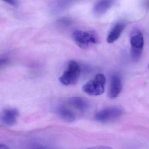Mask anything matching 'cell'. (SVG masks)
<instances>
[{"label":"cell","mask_w":149,"mask_h":149,"mask_svg":"<svg viewBox=\"0 0 149 149\" xmlns=\"http://www.w3.org/2000/svg\"><path fill=\"white\" fill-rule=\"evenodd\" d=\"M131 56L134 61L138 62L141 58L144 47L143 33L139 29H132L130 36Z\"/></svg>","instance_id":"1"},{"label":"cell","mask_w":149,"mask_h":149,"mask_svg":"<svg viewBox=\"0 0 149 149\" xmlns=\"http://www.w3.org/2000/svg\"><path fill=\"white\" fill-rule=\"evenodd\" d=\"M72 38L77 46L82 49L87 48L98 42L97 34L92 31L76 30L72 33Z\"/></svg>","instance_id":"2"},{"label":"cell","mask_w":149,"mask_h":149,"mask_svg":"<svg viewBox=\"0 0 149 149\" xmlns=\"http://www.w3.org/2000/svg\"><path fill=\"white\" fill-rule=\"evenodd\" d=\"M105 83L106 79L104 75L98 74L83 86L82 90L89 95H101L104 92Z\"/></svg>","instance_id":"3"},{"label":"cell","mask_w":149,"mask_h":149,"mask_svg":"<svg viewBox=\"0 0 149 149\" xmlns=\"http://www.w3.org/2000/svg\"><path fill=\"white\" fill-rule=\"evenodd\" d=\"M81 68L79 64L74 61H70L68 68L59 78L60 82L65 86L76 84L80 78Z\"/></svg>","instance_id":"4"},{"label":"cell","mask_w":149,"mask_h":149,"mask_svg":"<svg viewBox=\"0 0 149 149\" xmlns=\"http://www.w3.org/2000/svg\"><path fill=\"white\" fill-rule=\"evenodd\" d=\"M123 111L117 107H109L99 111L95 115V118L101 123H108L117 120L122 117Z\"/></svg>","instance_id":"5"},{"label":"cell","mask_w":149,"mask_h":149,"mask_svg":"<svg viewBox=\"0 0 149 149\" xmlns=\"http://www.w3.org/2000/svg\"><path fill=\"white\" fill-rule=\"evenodd\" d=\"M122 88L123 85L120 77L117 75L112 76L108 91V96L111 98L117 97L121 93Z\"/></svg>","instance_id":"6"},{"label":"cell","mask_w":149,"mask_h":149,"mask_svg":"<svg viewBox=\"0 0 149 149\" xmlns=\"http://www.w3.org/2000/svg\"><path fill=\"white\" fill-rule=\"evenodd\" d=\"M19 116V111L15 108H8L4 110L1 120L4 124L12 126L16 123Z\"/></svg>","instance_id":"7"},{"label":"cell","mask_w":149,"mask_h":149,"mask_svg":"<svg viewBox=\"0 0 149 149\" xmlns=\"http://www.w3.org/2000/svg\"><path fill=\"white\" fill-rule=\"evenodd\" d=\"M69 103L71 106L81 112L87 111L90 108L89 102L85 98L79 97H74L70 98Z\"/></svg>","instance_id":"8"},{"label":"cell","mask_w":149,"mask_h":149,"mask_svg":"<svg viewBox=\"0 0 149 149\" xmlns=\"http://www.w3.org/2000/svg\"><path fill=\"white\" fill-rule=\"evenodd\" d=\"M125 24L120 22L117 23L111 29L107 36V42L112 43L117 40L120 37L125 28Z\"/></svg>","instance_id":"9"},{"label":"cell","mask_w":149,"mask_h":149,"mask_svg":"<svg viewBox=\"0 0 149 149\" xmlns=\"http://www.w3.org/2000/svg\"><path fill=\"white\" fill-rule=\"evenodd\" d=\"M114 3L113 1H100L93 7V12L95 15L100 16L106 13Z\"/></svg>","instance_id":"10"},{"label":"cell","mask_w":149,"mask_h":149,"mask_svg":"<svg viewBox=\"0 0 149 149\" xmlns=\"http://www.w3.org/2000/svg\"><path fill=\"white\" fill-rule=\"evenodd\" d=\"M57 113L59 116L66 122L72 123L75 120L76 116L74 113L71 110L64 106L58 108Z\"/></svg>","instance_id":"11"},{"label":"cell","mask_w":149,"mask_h":149,"mask_svg":"<svg viewBox=\"0 0 149 149\" xmlns=\"http://www.w3.org/2000/svg\"><path fill=\"white\" fill-rule=\"evenodd\" d=\"M29 149H55L49 146H46L43 145H36L34 146L33 147H31Z\"/></svg>","instance_id":"12"},{"label":"cell","mask_w":149,"mask_h":149,"mask_svg":"<svg viewBox=\"0 0 149 149\" xmlns=\"http://www.w3.org/2000/svg\"><path fill=\"white\" fill-rule=\"evenodd\" d=\"M87 149H113V148L106 146H93L90 147Z\"/></svg>","instance_id":"13"},{"label":"cell","mask_w":149,"mask_h":149,"mask_svg":"<svg viewBox=\"0 0 149 149\" xmlns=\"http://www.w3.org/2000/svg\"><path fill=\"white\" fill-rule=\"evenodd\" d=\"M6 3H8L9 5L11 6H13L14 7H17L18 6V4L17 1H12V0H8V1H5Z\"/></svg>","instance_id":"14"},{"label":"cell","mask_w":149,"mask_h":149,"mask_svg":"<svg viewBox=\"0 0 149 149\" xmlns=\"http://www.w3.org/2000/svg\"><path fill=\"white\" fill-rule=\"evenodd\" d=\"M0 149H10L8 146L6 145L1 144L0 146Z\"/></svg>","instance_id":"15"},{"label":"cell","mask_w":149,"mask_h":149,"mask_svg":"<svg viewBox=\"0 0 149 149\" xmlns=\"http://www.w3.org/2000/svg\"></svg>","instance_id":"16"}]
</instances>
